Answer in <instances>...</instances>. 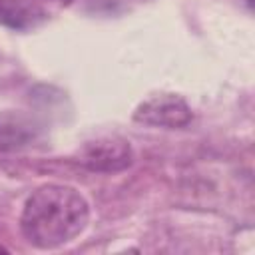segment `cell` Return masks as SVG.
I'll return each instance as SVG.
<instances>
[{"label": "cell", "mask_w": 255, "mask_h": 255, "mask_svg": "<svg viewBox=\"0 0 255 255\" xmlns=\"http://www.w3.org/2000/svg\"><path fill=\"white\" fill-rule=\"evenodd\" d=\"M48 18L46 10L30 0H0V24L12 30H32Z\"/></svg>", "instance_id": "5"}, {"label": "cell", "mask_w": 255, "mask_h": 255, "mask_svg": "<svg viewBox=\"0 0 255 255\" xmlns=\"http://www.w3.org/2000/svg\"><path fill=\"white\" fill-rule=\"evenodd\" d=\"M90 219L84 195L68 185H42L26 201L20 229L28 243L40 249L60 247L78 237Z\"/></svg>", "instance_id": "1"}, {"label": "cell", "mask_w": 255, "mask_h": 255, "mask_svg": "<svg viewBox=\"0 0 255 255\" xmlns=\"http://www.w3.org/2000/svg\"><path fill=\"white\" fill-rule=\"evenodd\" d=\"M76 161L86 165L92 171L116 173L131 165V147L120 135H100L92 141H86L78 153Z\"/></svg>", "instance_id": "2"}, {"label": "cell", "mask_w": 255, "mask_h": 255, "mask_svg": "<svg viewBox=\"0 0 255 255\" xmlns=\"http://www.w3.org/2000/svg\"><path fill=\"white\" fill-rule=\"evenodd\" d=\"M0 251H8V249H6V247H2V245H0Z\"/></svg>", "instance_id": "6"}, {"label": "cell", "mask_w": 255, "mask_h": 255, "mask_svg": "<svg viewBox=\"0 0 255 255\" xmlns=\"http://www.w3.org/2000/svg\"><path fill=\"white\" fill-rule=\"evenodd\" d=\"M38 128L22 112H0V151H14L34 141Z\"/></svg>", "instance_id": "4"}, {"label": "cell", "mask_w": 255, "mask_h": 255, "mask_svg": "<svg viewBox=\"0 0 255 255\" xmlns=\"http://www.w3.org/2000/svg\"><path fill=\"white\" fill-rule=\"evenodd\" d=\"M133 120L157 128H183L191 122V108L175 94H159L143 100L135 108Z\"/></svg>", "instance_id": "3"}]
</instances>
